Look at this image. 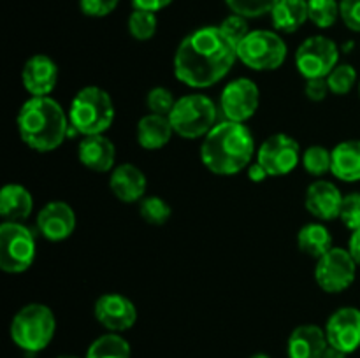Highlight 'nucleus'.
Segmentation results:
<instances>
[{
  "mask_svg": "<svg viewBox=\"0 0 360 358\" xmlns=\"http://www.w3.org/2000/svg\"><path fill=\"white\" fill-rule=\"evenodd\" d=\"M260 105L259 84L250 77H236L229 81L220 95V111L224 119L246 123L255 116Z\"/></svg>",
  "mask_w": 360,
  "mask_h": 358,
  "instance_id": "12",
  "label": "nucleus"
},
{
  "mask_svg": "<svg viewBox=\"0 0 360 358\" xmlns=\"http://www.w3.org/2000/svg\"><path fill=\"white\" fill-rule=\"evenodd\" d=\"M109 190L125 204L141 202L146 197V174L134 164H120L109 172Z\"/></svg>",
  "mask_w": 360,
  "mask_h": 358,
  "instance_id": "18",
  "label": "nucleus"
},
{
  "mask_svg": "<svg viewBox=\"0 0 360 358\" xmlns=\"http://www.w3.org/2000/svg\"><path fill=\"white\" fill-rule=\"evenodd\" d=\"M116 107L112 97L101 86H84L74 95L69 107L70 128L79 135H101L112 126Z\"/></svg>",
  "mask_w": 360,
  "mask_h": 358,
  "instance_id": "4",
  "label": "nucleus"
},
{
  "mask_svg": "<svg viewBox=\"0 0 360 358\" xmlns=\"http://www.w3.org/2000/svg\"><path fill=\"white\" fill-rule=\"evenodd\" d=\"M58 358H79V357H74V354H62V357Z\"/></svg>",
  "mask_w": 360,
  "mask_h": 358,
  "instance_id": "44",
  "label": "nucleus"
},
{
  "mask_svg": "<svg viewBox=\"0 0 360 358\" xmlns=\"http://www.w3.org/2000/svg\"><path fill=\"white\" fill-rule=\"evenodd\" d=\"M348 251L352 253V256H354V260L360 267V228L359 230L352 232V237L350 241H348Z\"/></svg>",
  "mask_w": 360,
  "mask_h": 358,
  "instance_id": "41",
  "label": "nucleus"
},
{
  "mask_svg": "<svg viewBox=\"0 0 360 358\" xmlns=\"http://www.w3.org/2000/svg\"><path fill=\"white\" fill-rule=\"evenodd\" d=\"M323 329L329 346L338 347L347 354L355 353L360 347V309L354 305L336 309Z\"/></svg>",
  "mask_w": 360,
  "mask_h": 358,
  "instance_id": "14",
  "label": "nucleus"
},
{
  "mask_svg": "<svg viewBox=\"0 0 360 358\" xmlns=\"http://www.w3.org/2000/svg\"><path fill=\"white\" fill-rule=\"evenodd\" d=\"M301 146L288 133H273L257 147L255 160L267 171L269 178H280L294 171L301 161Z\"/></svg>",
  "mask_w": 360,
  "mask_h": 358,
  "instance_id": "11",
  "label": "nucleus"
},
{
  "mask_svg": "<svg viewBox=\"0 0 360 358\" xmlns=\"http://www.w3.org/2000/svg\"><path fill=\"white\" fill-rule=\"evenodd\" d=\"M250 358H271V357L267 353H255V354H252Z\"/></svg>",
  "mask_w": 360,
  "mask_h": 358,
  "instance_id": "43",
  "label": "nucleus"
},
{
  "mask_svg": "<svg viewBox=\"0 0 360 358\" xmlns=\"http://www.w3.org/2000/svg\"><path fill=\"white\" fill-rule=\"evenodd\" d=\"M359 98H360V81H359Z\"/></svg>",
  "mask_w": 360,
  "mask_h": 358,
  "instance_id": "45",
  "label": "nucleus"
},
{
  "mask_svg": "<svg viewBox=\"0 0 360 358\" xmlns=\"http://www.w3.org/2000/svg\"><path fill=\"white\" fill-rule=\"evenodd\" d=\"M257 157L255 137L245 123L224 119L200 142V161L217 175H234L246 171Z\"/></svg>",
  "mask_w": 360,
  "mask_h": 358,
  "instance_id": "2",
  "label": "nucleus"
},
{
  "mask_svg": "<svg viewBox=\"0 0 360 358\" xmlns=\"http://www.w3.org/2000/svg\"><path fill=\"white\" fill-rule=\"evenodd\" d=\"M218 27H220L221 30H224L225 34L236 42V44H239V42H241L243 39L252 32L250 30L248 18L239 16V14H234V13H231L225 20H221V23L218 25Z\"/></svg>",
  "mask_w": 360,
  "mask_h": 358,
  "instance_id": "35",
  "label": "nucleus"
},
{
  "mask_svg": "<svg viewBox=\"0 0 360 358\" xmlns=\"http://www.w3.org/2000/svg\"><path fill=\"white\" fill-rule=\"evenodd\" d=\"M308 14L316 28H330L340 20V0H308Z\"/></svg>",
  "mask_w": 360,
  "mask_h": 358,
  "instance_id": "29",
  "label": "nucleus"
},
{
  "mask_svg": "<svg viewBox=\"0 0 360 358\" xmlns=\"http://www.w3.org/2000/svg\"><path fill=\"white\" fill-rule=\"evenodd\" d=\"M176 100H178V98H174V95H172V91L169 90V88L155 86L148 91L146 107L148 111L153 112V114L169 116V112L174 107Z\"/></svg>",
  "mask_w": 360,
  "mask_h": 358,
  "instance_id": "33",
  "label": "nucleus"
},
{
  "mask_svg": "<svg viewBox=\"0 0 360 358\" xmlns=\"http://www.w3.org/2000/svg\"><path fill=\"white\" fill-rule=\"evenodd\" d=\"M288 56V46L280 32L257 28L238 44V60L255 72L278 70Z\"/></svg>",
  "mask_w": 360,
  "mask_h": 358,
  "instance_id": "7",
  "label": "nucleus"
},
{
  "mask_svg": "<svg viewBox=\"0 0 360 358\" xmlns=\"http://www.w3.org/2000/svg\"><path fill=\"white\" fill-rule=\"evenodd\" d=\"M172 135H174V128L169 121V116L148 112L136 125L137 144L148 151H157L165 147L171 142Z\"/></svg>",
  "mask_w": 360,
  "mask_h": 358,
  "instance_id": "21",
  "label": "nucleus"
},
{
  "mask_svg": "<svg viewBox=\"0 0 360 358\" xmlns=\"http://www.w3.org/2000/svg\"><path fill=\"white\" fill-rule=\"evenodd\" d=\"M238 62V44L218 25L195 28L183 37L172 58L179 83L206 90L220 83Z\"/></svg>",
  "mask_w": 360,
  "mask_h": 358,
  "instance_id": "1",
  "label": "nucleus"
},
{
  "mask_svg": "<svg viewBox=\"0 0 360 358\" xmlns=\"http://www.w3.org/2000/svg\"><path fill=\"white\" fill-rule=\"evenodd\" d=\"M37 256L35 235L23 221L0 225V269L7 274H23Z\"/></svg>",
  "mask_w": 360,
  "mask_h": 358,
  "instance_id": "8",
  "label": "nucleus"
},
{
  "mask_svg": "<svg viewBox=\"0 0 360 358\" xmlns=\"http://www.w3.org/2000/svg\"><path fill=\"white\" fill-rule=\"evenodd\" d=\"M218 109L213 98L195 91L176 100L169 112V121L176 135L186 140L204 139L218 123Z\"/></svg>",
  "mask_w": 360,
  "mask_h": 358,
  "instance_id": "6",
  "label": "nucleus"
},
{
  "mask_svg": "<svg viewBox=\"0 0 360 358\" xmlns=\"http://www.w3.org/2000/svg\"><path fill=\"white\" fill-rule=\"evenodd\" d=\"M329 340L326 329L315 323H304L292 330L287 340L288 358H322L326 353Z\"/></svg>",
  "mask_w": 360,
  "mask_h": 358,
  "instance_id": "20",
  "label": "nucleus"
},
{
  "mask_svg": "<svg viewBox=\"0 0 360 358\" xmlns=\"http://www.w3.org/2000/svg\"><path fill=\"white\" fill-rule=\"evenodd\" d=\"M340 20L348 30L360 34V0H340Z\"/></svg>",
  "mask_w": 360,
  "mask_h": 358,
  "instance_id": "37",
  "label": "nucleus"
},
{
  "mask_svg": "<svg viewBox=\"0 0 360 358\" xmlns=\"http://www.w3.org/2000/svg\"><path fill=\"white\" fill-rule=\"evenodd\" d=\"M30 190L18 183H9L0 192V214L4 221H25L34 211Z\"/></svg>",
  "mask_w": 360,
  "mask_h": 358,
  "instance_id": "23",
  "label": "nucleus"
},
{
  "mask_svg": "<svg viewBox=\"0 0 360 358\" xmlns=\"http://www.w3.org/2000/svg\"><path fill=\"white\" fill-rule=\"evenodd\" d=\"M174 0H130L134 9H141V11H150V13H160L164 11L165 7H169Z\"/></svg>",
  "mask_w": 360,
  "mask_h": 358,
  "instance_id": "39",
  "label": "nucleus"
},
{
  "mask_svg": "<svg viewBox=\"0 0 360 358\" xmlns=\"http://www.w3.org/2000/svg\"><path fill=\"white\" fill-rule=\"evenodd\" d=\"M139 214L148 225L162 227V225H165L171 220L172 207L169 206V202H165L162 197L150 195L144 197L139 202Z\"/></svg>",
  "mask_w": 360,
  "mask_h": 358,
  "instance_id": "30",
  "label": "nucleus"
},
{
  "mask_svg": "<svg viewBox=\"0 0 360 358\" xmlns=\"http://www.w3.org/2000/svg\"><path fill=\"white\" fill-rule=\"evenodd\" d=\"M60 70L55 60L48 55L30 56L21 69V84L30 97H51L58 84Z\"/></svg>",
  "mask_w": 360,
  "mask_h": 358,
  "instance_id": "16",
  "label": "nucleus"
},
{
  "mask_svg": "<svg viewBox=\"0 0 360 358\" xmlns=\"http://www.w3.org/2000/svg\"><path fill=\"white\" fill-rule=\"evenodd\" d=\"M330 93L327 77H315V79H306L304 83V95L311 102L326 100L327 95Z\"/></svg>",
  "mask_w": 360,
  "mask_h": 358,
  "instance_id": "38",
  "label": "nucleus"
},
{
  "mask_svg": "<svg viewBox=\"0 0 360 358\" xmlns=\"http://www.w3.org/2000/svg\"><path fill=\"white\" fill-rule=\"evenodd\" d=\"M127 28H129V34L132 35L136 41H151V39L155 37V34H157L158 18L157 14L150 13V11L134 9L132 13H130L129 21H127Z\"/></svg>",
  "mask_w": 360,
  "mask_h": 358,
  "instance_id": "28",
  "label": "nucleus"
},
{
  "mask_svg": "<svg viewBox=\"0 0 360 358\" xmlns=\"http://www.w3.org/2000/svg\"><path fill=\"white\" fill-rule=\"evenodd\" d=\"M246 172H248V179L252 183H262L269 178V174H267L266 168H264L257 160L250 164V167L246 168Z\"/></svg>",
  "mask_w": 360,
  "mask_h": 358,
  "instance_id": "40",
  "label": "nucleus"
},
{
  "mask_svg": "<svg viewBox=\"0 0 360 358\" xmlns=\"http://www.w3.org/2000/svg\"><path fill=\"white\" fill-rule=\"evenodd\" d=\"M56 333V316L49 305L30 302L13 316L9 336L14 346L28 354L44 351Z\"/></svg>",
  "mask_w": 360,
  "mask_h": 358,
  "instance_id": "5",
  "label": "nucleus"
},
{
  "mask_svg": "<svg viewBox=\"0 0 360 358\" xmlns=\"http://www.w3.org/2000/svg\"><path fill=\"white\" fill-rule=\"evenodd\" d=\"M18 133L30 150L49 153L58 150L70 135L69 112L53 97H30L16 118Z\"/></svg>",
  "mask_w": 360,
  "mask_h": 358,
  "instance_id": "3",
  "label": "nucleus"
},
{
  "mask_svg": "<svg viewBox=\"0 0 360 358\" xmlns=\"http://www.w3.org/2000/svg\"><path fill=\"white\" fill-rule=\"evenodd\" d=\"M269 16L274 30L280 34H294L309 21L308 0H280Z\"/></svg>",
  "mask_w": 360,
  "mask_h": 358,
  "instance_id": "24",
  "label": "nucleus"
},
{
  "mask_svg": "<svg viewBox=\"0 0 360 358\" xmlns=\"http://www.w3.org/2000/svg\"><path fill=\"white\" fill-rule=\"evenodd\" d=\"M343 199L338 185L329 179H316L306 188L304 207L319 221H333L340 218Z\"/></svg>",
  "mask_w": 360,
  "mask_h": 358,
  "instance_id": "17",
  "label": "nucleus"
},
{
  "mask_svg": "<svg viewBox=\"0 0 360 358\" xmlns=\"http://www.w3.org/2000/svg\"><path fill=\"white\" fill-rule=\"evenodd\" d=\"M301 164L304 171L313 178H322L327 172H330L333 165V150H327L326 146L313 144L302 151Z\"/></svg>",
  "mask_w": 360,
  "mask_h": 358,
  "instance_id": "27",
  "label": "nucleus"
},
{
  "mask_svg": "<svg viewBox=\"0 0 360 358\" xmlns=\"http://www.w3.org/2000/svg\"><path fill=\"white\" fill-rule=\"evenodd\" d=\"M231 13L245 16L248 20H255V18H262L266 14H271L280 0H224Z\"/></svg>",
  "mask_w": 360,
  "mask_h": 358,
  "instance_id": "32",
  "label": "nucleus"
},
{
  "mask_svg": "<svg viewBox=\"0 0 360 358\" xmlns=\"http://www.w3.org/2000/svg\"><path fill=\"white\" fill-rule=\"evenodd\" d=\"M94 316L108 332L123 333L137 321V307L127 295L104 293L95 300Z\"/></svg>",
  "mask_w": 360,
  "mask_h": 358,
  "instance_id": "13",
  "label": "nucleus"
},
{
  "mask_svg": "<svg viewBox=\"0 0 360 358\" xmlns=\"http://www.w3.org/2000/svg\"><path fill=\"white\" fill-rule=\"evenodd\" d=\"M35 225L46 241L62 242L74 234L77 218L70 204L63 200H51L41 207L35 218Z\"/></svg>",
  "mask_w": 360,
  "mask_h": 358,
  "instance_id": "15",
  "label": "nucleus"
},
{
  "mask_svg": "<svg viewBox=\"0 0 360 358\" xmlns=\"http://www.w3.org/2000/svg\"><path fill=\"white\" fill-rule=\"evenodd\" d=\"M340 63V48L326 35H311L299 44L295 67L304 79L327 77Z\"/></svg>",
  "mask_w": 360,
  "mask_h": 358,
  "instance_id": "10",
  "label": "nucleus"
},
{
  "mask_svg": "<svg viewBox=\"0 0 360 358\" xmlns=\"http://www.w3.org/2000/svg\"><path fill=\"white\" fill-rule=\"evenodd\" d=\"M77 160L84 168L94 172H111L116 167V146L104 133L84 135L77 146Z\"/></svg>",
  "mask_w": 360,
  "mask_h": 358,
  "instance_id": "19",
  "label": "nucleus"
},
{
  "mask_svg": "<svg viewBox=\"0 0 360 358\" xmlns=\"http://www.w3.org/2000/svg\"><path fill=\"white\" fill-rule=\"evenodd\" d=\"M79 11L88 18H105L115 13L120 0H77Z\"/></svg>",
  "mask_w": 360,
  "mask_h": 358,
  "instance_id": "36",
  "label": "nucleus"
},
{
  "mask_svg": "<svg viewBox=\"0 0 360 358\" xmlns=\"http://www.w3.org/2000/svg\"><path fill=\"white\" fill-rule=\"evenodd\" d=\"M330 174L343 183L360 181V139H348L333 147Z\"/></svg>",
  "mask_w": 360,
  "mask_h": 358,
  "instance_id": "22",
  "label": "nucleus"
},
{
  "mask_svg": "<svg viewBox=\"0 0 360 358\" xmlns=\"http://www.w3.org/2000/svg\"><path fill=\"white\" fill-rule=\"evenodd\" d=\"M297 246L301 253L319 260L320 256H323L329 249L334 248L333 235L326 225L311 221V223H306L304 227H301V230L297 232Z\"/></svg>",
  "mask_w": 360,
  "mask_h": 358,
  "instance_id": "25",
  "label": "nucleus"
},
{
  "mask_svg": "<svg viewBox=\"0 0 360 358\" xmlns=\"http://www.w3.org/2000/svg\"><path fill=\"white\" fill-rule=\"evenodd\" d=\"M327 83H329V90L333 95H348L359 83V74L354 65L350 63H338L333 69V72L327 76Z\"/></svg>",
  "mask_w": 360,
  "mask_h": 358,
  "instance_id": "31",
  "label": "nucleus"
},
{
  "mask_svg": "<svg viewBox=\"0 0 360 358\" xmlns=\"http://www.w3.org/2000/svg\"><path fill=\"white\" fill-rule=\"evenodd\" d=\"M340 220L343 221L348 230L355 232L360 228V192H352L345 195L341 206Z\"/></svg>",
  "mask_w": 360,
  "mask_h": 358,
  "instance_id": "34",
  "label": "nucleus"
},
{
  "mask_svg": "<svg viewBox=\"0 0 360 358\" xmlns=\"http://www.w3.org/2000/svg\"><path fill=\"white\" fill-rule=\"evenodd\" d=\"M357 262L348 248L334 246L315 263V281L326 293H341L354 284L357 276Z\"/></svg>",
  "mask_w": 360,
  "mask_h": 358,
  "instance_id": "9",
  "label": "nucleus"
},
{
  "mask_svg": "<svg viewBox=\"0 0 360 358\" xmlns=\"http://www.w3.org/2000/svg\"><path fill=\"white\" fill-rule=\"evenodd\" d=\"M322 358H348V354L345 353V351L338 350V347L334 346H327L326 353H323Z\"/></svg>",
  "mask_w": 360,
  "mask_h": 358,
  "instance_id": "42",
  "label": "nucleus"
},
{
  "mask_svg": "<svg viewBox=\"0 0 360 358\" xmlns=\"http://www.w3.org/2000/svg\"><path fill=\"white\" fill-rule=\"evenodd\" d=\"M84 358H132V347L122 333L105 332L91 340Z\"/></svg>",
  "mask_w": 360,
  "mask_h": 358,
  "instance_id": "26",
  "label": "nucleus"
}]
</instances>
